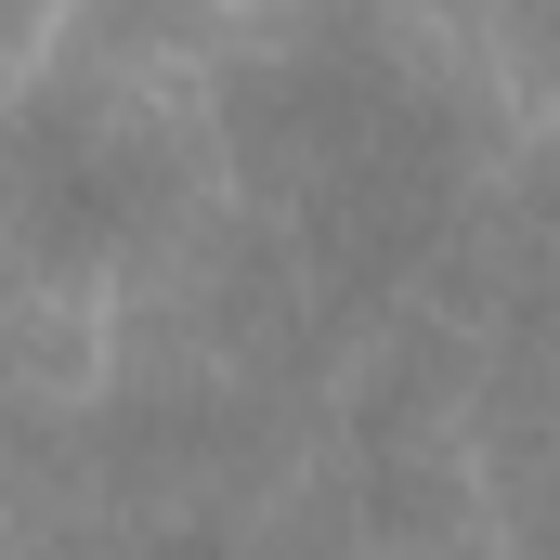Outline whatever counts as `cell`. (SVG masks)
Returning <instances> with one entry per match:
<instances>
[{
	"label": "cell",
	"instance_id": "obj_1",
	"mask_svg": "<svg viewBox=\"0 0 560 560\" xmlns=\"http://www.w3.org/2000/svg\"><path fill=\"white\" fill-rule=\"evenodd\" d=\"M183 209V156L170 131L118 118L92 79H26L0 105V235L52 287H92L118 248H143Z\"/></svg>",
	"mask_w": 560,
	"mask_h": 560
},
{
	"label": "cell",
	"instance_id": "obj_2",
	"mask_svg": "<svg viewBox=\"0 0 560 560\" xmlns=\"http://www.w3.org/2000/svg\"><path fill=\"white\" fill-rule=\"evenodd\" d=\"M143 560H235V548H222L209 522H170V535H156V548H143Z\"/></svg>",
	"mask_w": 560,
	"mask_h": 560
},
{
	"label": "cell",
	"instance_id": "obj_3",
	"mask_svg": "<svg viewBox=\"0 0 560 560\" xmlns=\"http://www.w3.org/2000/svg\"><path fill=\"white\" fill-rule=\"evenodd\" d=\"M26 26H39V0H0V66L26 52Z\"/></svg>",
	"mask_w": 560,
	"mask_h": 560
}]
</instances>
